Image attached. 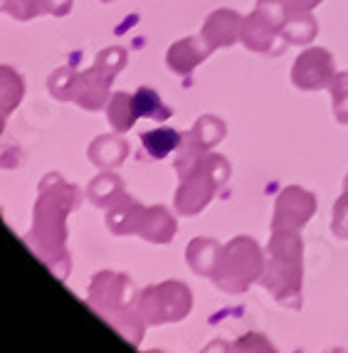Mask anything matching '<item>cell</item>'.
<instances>
[{
	"label": "cell",
	"instance_id": "6da1fadb",
	"mask_svg": "<svg viewBox=\"0 0 348 353\" xmlns=\"http://www.w3.org/2000/svg\"><path fill=\"white\" fill-rule=\"evenodd\" d=\"M304 242L299 230H272L260 284L287 309H301Z\"/></svg>",
	"mask_w": 348,
	"mask_h": 353
},
{
	"label": "cell",
	"instance_id": "7a4b0ae2",
	"mask_svg": "<svg viewBox=\"0 0 348 353\" xmlns=\"http://www.w3.org/2000/svg\"><path fill=\"white\" fill-rule=\"evenodd\" d=\"M262 272H265V250L252 237L242 235L223 248L213 277L220 289L230 294H242L252 282H260Z\"/></svg>",
	"mask_w": 348,
	"mask_h": 353
},
{
	"label": "cell",
	"instance_id": "3957f363",
	"mask_svg": "<svg viewBox=\"0 0 348 353\" xmlns=\"http://www.w3.org/2000/svg\"><path fill=\"white\" fill-rule=\"evenodd\" d=\"M181 176H183V185L178 190L176 205L183 215H193V212H201L215 195V188L230 178V165L223 156L203 153Z\"/></svg>",
	"mask_w": 348,
	"mask_h": 353
},
{
	"label": "cell",
	"instance_id": "277c9868",
	"mask_svg": "<svg viewBox=\"0 0 348 353\" xmlns=\"http://www.w3.org/2000/svg\"><path fill=\"white\" fill-rule=\"evenodd\" d=\"M289 18V12L277 0H257L252 15L242 23V37L245 48L262 54H282L287 42L282 37V28Z\"/></svg>",
	"mask_w": 348,
	"mask_h": 353
},
{
	"label": "cell",
	"instance_id": "5b68a950",
	"mask_svg": "<svg viewBox=\"0 0 348 353\" xmlns=\"http://www.w3.org/2000/svg\"><path fill=\"white\" fill-rule=\"evenodd\" d=\"M319 203L311 190L301 185H287L274 201L272 230H301L316 215Z\"/></svg>",
	"mask_w": 348,
	"mask_h": 353
},
{
	"label": "cell",
	"instance_id": "8992f818",
	"mask_svg": "<svg viewBox=\"0 0 348 353\" xmlns=\"http://www.w3.org/2000/svg\"><path fill=\"white\" fill-rule=\"evenodd\" d=\"M289 77L291 84L301 92L329 89L331 79L336 77V59L324 48H307L296 57Z\"/></svg>",
	"mask_w": 348,
	"mask_h": 353
},
{
	"label": "cell",
	"instance_id": "52a82bcc",
	"mask_svg": "<svg viewBox=\"0 0 348 353\" xmlns=\"http://www.w3.org/2000/svg\"><path fill=\"white\" fill-rule=\"evenodd\" d=\"M242 23H245V18L240 12L223 8V10H215L213 15H207L201 37L207 42L210 50L230 48L242 37Z\"/></svg>",
	"mask_w": 348,
	"mask_h": 353
},
{
	"label": "cell",
	"instance_id": "ba28073f",
	"mask_svg": "<svg viewBox=\"0 0 348 353\" xmlns=\"http://www.w3.org/2000/svg\"><path fill=\"white\" fill-rule=\"evenodd\" d=\"M148 309L156 316V321H171L188 314L190 309V294L183 284H165L161 289L148 292Z\"/></svg>",
	"mask_w": 348,
	"mask_h": 353
},
{
	"label": "cell",
	"instance_id": "9c48e42d",
	"mask_svg": "<svg viewBox=\"0 0 348 353\" xmlns=\"http://www.w3.org/2000/svg\"><path fill=\"white\" fill-rule=\"evenodd\" d=\"M210 52L213 50L207 48V42L203 37H185V40H178L168 50V67L176 74H190Z\"/></svg>",
	"mask_w": 348,
	"mask_h": 353
},
{
	"label": "cell",
	"instance_id": "30bf717a",
	"mask_svg": "<svg viewBox=\"0 0 348 353\" xmlns=\"http://www.w3.org/2000/svg\"><path fill=\"white\" fill-rule=\"evenodd\" d=\"M316 35H319V23L311 12H294L282 28V37L287 45H311Z\"/></svg>",
	"mask_w": 348,
	"mask_h": 353
},
{
	"label": "cell",
	"instance_id": "8fae6325",
	"mask_svg": "<svg viewBox=\"0 0 348 353\" xmlns=\"http://www.w3.org/2000/svg\"><path fill=\"white\" fill-rule=\"evenodd\" d=\"M220 254H223V248L215 240H195L188 250L190 267L195 272H201V274H210L213 277L215 270H218Z\"/></svg>",
	"mask_w": 348,
	"mask_h": 353
},
{
	"label": "cell",
	"instance_id": "7c38bea8",
	"mask_svg": "<svg viewBox=\"0 0 348 353\" xmlns=\"http://www.w3.org/2000/svg\"><path fill=\"white\" fill-rule=\"evenodd\" d=\"M141 141H143V148H146L154 159H163L173 148L181 146L183 139L173 129H154V131H146V134L141 136Z\"/></svg>",
	"mask_w": 348,
	"mask_h": 353
},
{
	"label": "cell",
	"instance_id": "4fadbf2b",
	"mask_svg": "<svg viewBox=\"0 0 348 353\" xmlns=\"http://www.w3.org/2000/svg\"><path fill=\"white\" fill-rule=\"evenodd\" d=\"M188 136L193 139L195 143H201L203 148L218 146V143L223 141V136H225L223 119H218V117H201V119H198V124L193 126V131H190Z\"/></svg>",
	"mask_w": 348,
	"mask_h": 353
},
{
	"label": "cell",
	"instance_id": "5bb4252c",
	"mask_svg": "<svg viewBox=\"0 0 348 353\" xmlns=\"http://www.w3.org/2000/svg\"><path fill=\"white\" fill-rule=\"evenodd\" d=\"M134 106H136V114L139 117H148V119H156V121H163V119L171 117V109L163 106L161 97L156 94L154 89L141 87L139 92L134 94Z\"/></svg>",
	"mask_w": 348,
	"mask_h": 353
},
{
	"label": "cell",
	"instance_id": "9a60e30c",
	"mask_svg": "<svg viewBox=\"0 0 348 353\" xmlns=\"http://www.w3.org/2000/svg\"><path fill=\"white\" fill-rule=\"evenodd\" d=\"M136 106H134V97L131 94H114L112 104H109V121L114 124L116 131H126L131 129V124L136 121Z\"/></svg>",
	"mask_w": 348,
	"mask_h": 353
},
{
	"label": "cell",
	"instance_id": "2e32d148",
	"mask_svg": "<svg viewBox=\"0 0 348 353\" xmlns=\"http://www.w3.org/2000/svg\"><path fill=\"white\" fill-rule=\"evenodd\" d=\"M329 94L336 121L348 126V72H336V77L329 84Z\"/></svg>",
	"mask_w": 348,
	"mask_h": 353
},
{
	"label": "cell",
	"instance_id": "e0dca14e",
	"mask_svg": "<svg viewBox=\"0 0 348 353\" xmlns=\"http://www.w3.org/2000/svg\"><path fill=\"white\" fill-rule=\"evenodd\" d=\"M232 353H279L272 346V341L262 334H245L240 341H235Z\"/></svg>",
	"mask_w": 348,
	"mask_h": 353
},
{
	"label": "cell",
	"instance_id": "ac0fdd59",
	"mask_svg": "<svg viewBox=\"0 0 348 353\" xmlns=\"http://www.w3.org/2000/svg\"><path fill=\"white\" fill-rule=\"evenodd\" d=\"M331 232L338 240H348V188H343L341 198L334 205V220H331Z\"/></svg>",
	"mask_w": 348,
	"mask_h": 353
},
{
	"label": "cell",
	"instance_id": "d6986e66",
	"mask_svg": "<svg viewBox=\"0 0 348 353\" xmlns=\"http://www.w3.org/2000/svg\"><path fill=\"white\" fill-rule=\"evenodd\" d=\"M20 94H23V82H20L18 74L12 77L10 84L0 82V114H8V112H10L12 106L18 104Z\"/></svg>",
	"mask_w": 348,
	"mask_h": 353
},
{
	"label": "cell",
	"instance_id": "ffe728a7",
	"mask_svg": "<svg viewBox=\"0 0 348 353\" xmlns=\"http://www.w3.org/2000/svg\"><path fill=\"white\" fill-rule=\"evenodd\" d=\"M277 3H282L287 8V12L294 15V12H311L321 0H277Z\"/></svg>",
	"mask_w": 348,
	"mask_h": 353
},
{
	"label": "cell",
	"instance_id": "44dd1931",
	"mask_svg": "<svg viewBox=\"0 0 348 353\" xmlns=\"http://www.w3.org/2000/svg\"><path fill=\"white\" fill-rule=\"evenodd\" d=\"M203 353H232V346L230 343H225V341H213Z\"/></svg>",
	"mask_w": 348,
	"mask_h": 353
},
{
	"label": "cell",
	"instance_id": "7402d4cb",
	"mask_svg": "<svg viewBox=\"0 0 348 353\" xmlns=\"http://www.w3.org/2000/svg\"><path fill=\"white\" fill-rule=\"evenodd\" d=\"M326 353H348V351H343V348H334V351H326Z\"/></svg>",
	"mask_w": 348,
	"mask_h": 353
},
{
	"label": "cell",
	"instance_id": "603a6c76",
	"mask_svg": "<svg viewBox=\"0 0 348 353\" xmlns=\"http://www.w3.org/2000/svg\"><path fill=\"white\" fill-rule=\"evenodd\" d=\"M343 188H348V176H346V183H343Z\"/></svg>",
	"mask_w": 348,
	"mask_h": 353
}]
</instances>
